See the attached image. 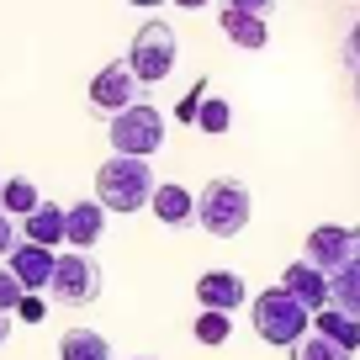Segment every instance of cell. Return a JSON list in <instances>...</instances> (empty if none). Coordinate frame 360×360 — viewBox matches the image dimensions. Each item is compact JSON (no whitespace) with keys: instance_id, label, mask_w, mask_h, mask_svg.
I'll return each instance as SVG.
<instances>
[{"instance_id":"29","label":"cell","mask_w":360,"mask_h":360,"mask_svg":"<svg viewBox=\"0 0 360 360\" xmlns=\"http://www.w3.org/2000/svg\"><path fill=\"white\" fill-rule=\"evenodd\" d=\"M180 11H202V6H212V0H175Z\"/></svg>"},{"instance_id":"9","label":"cell","mask_w":360,"mask_h":360,"mask_svg":"<svg viewBox=\"0 0 360 360\" xmlns=\"http://www.w3.org/2000/svg\"><path fill=\"white\" fill-rule=\"evenodd\" d=\"M249 286L238 270H207L202 281H196V302L212 307V313H233V307H244Z\"/></svg>"},{"instance_id":"22","label":"cell","mask_w":360,"mask_h":360,"mask_svg":"<svg viewBox=\"0 0 360 360\" xmlns=\"http://www.w3.org/2000/svg\"><path fill=\"white\" fill-rule=\"evenodd\" d=\"M228 334H233V318L202 307V318H196V339H202V345H228Z\"/></svg>"},{"instance_id":"30","label":"cell","mask_w":360,"mask_h":360,"mask_svg":"<svg viewBox=\"0 0 360 360\" xmlns=\"http://www.w3.org/2000/svg\"><path fill=\"white\" fill-rule=\"evenodd\" d=\"M11 339V313H0V345Z\"/></svg>"},{"instance_id":"27","label":"cell","mask_w":360,"mask_h":360,"mask_svg":"<svg viewBox=\"0 0 360 360\" xmlns=\"http://www.w3.org/2000/svg\"><path fill=\"white\" fill-rule=\"evenodd\" d=\"M228 11H249V16H270V6L276 0H223Z\"/></svg>"},{"instance_id":"5","label":"cell","mask_w":360,"mask_h":360,"mask_svg":"<svg viewBox=\"0 0 360 360\" xmlns=\"http://www.w3.org/2000/svg\"><path fill=\"white\" fill-rule=\"evenodd\" d=\"M48 297L58 307H90L101 297V265L85 249H69V255L53 259V281H48Z\"/></svg>"},{"instance_id":"10","label":"cell","mask_w":360,"mask_h":360,"mask_svg":"<svg viewBox=\"0 0 360 360\" xmlns=\"http://www.w3.org/2000/svg\"><path fill=\"white\" fill-rule=\"evenodd\" d=\"M53 259H58L53 249L27 244V238H22V244L11 249V259H6V265H11V276L27 286V292H48V281H53Z\"/></svg>"},{"instance_id":"32","label":"cell","mask_w":360,"mask_h":360,"mask_svg":"<svg viewBox=\"0 0 360 360\" xmlns=\"http://www.w3.org/2000/svg\"><path fill=\"white\" fill-rule=\"evenodd\" d=\"M127 6H165V0H127Z\"/></svg>"},{"instance_id":"4","label":"cell","mask_w":360,"mask_h":360,"mask_svg":"<svg viewBox=\"0 0 360 360\" xmlns=\"http://www.w3.org/2000/svg\"><path fill=\"white\" fill-rule=\"evenodd\" d=\"M112 148L117 154H127V159H148V154H159L165 148V112L159 106H148V101H133L127 112H117L112 117Z\"/></svg>"},{"instance_id":"25","label":"cell","mask_w":360,"mask_h":360,"mask_svg":"<svg viewBox=\"0 0 360 360\" xmlns=\"http://www.w3.org/2000/svg\"><path fill=\"white\" fill-rule=\"evenodd\" d=\"M16 318H22V323H43V318H48V302H43L37 292H27L22 302H16Z\"/></svg>"},{"instance_id":"3","label":"cell","mask_w":360,"mask_h":360,"mask_svg":"<svg viewBox=\"0 0 360 360\" xmlns=\"http://www.w3.org/2000/svg\"><path fill=\"white\" fill-rule=\"evenodd\" d=\"M249 318H255V334L265 339V345H281V349H292L297 339L313 328V313H307L297 297H286L281 286L259 292L255 302H249Z\"/></svg>"},{"instance_id":"13","label":"cell","mask_w":360,"mask_h":360,"mask_svg":"<svg viewBox=\"0 0 360 360\" xmlns=\"http://www.w3.org/2000/svg\"><path fill=\"white\" fill-rule=\"evenodd\" d=\"M154 217L165 228H191L196 223V196L186 191V186H175V180H165V186H154Z\"/></svg>"},{"instance_id":"6","label":"cell","mask_w":360,"mask_h":360,"mask_svg":"<svg viewBox=\"0 0 360 360\" xmlns=\"http://www.w3.org/2000/svg\"><path fill=\"white\" fill-rule=\"evenodd\" d=\"M175 58H180V43H175V27H169V22H143L138 37H133V48H127V64H133L138 85H159V79H169Z\"/></svg>"},{"instance_id":"2","label":"cell","mask_w":360,"mask_h":360,"mask_svg":"<svg viewBox=\"0 0 360 360\" xmlns=\"http://www.w3.org/2000/svg\"><path fill=\"white\" fill-rule=\"evenodd\" d=\"M249 212H255L249 186L233 180V175L207 180L202 196H196V223H202V233H212V238H238L249 228Z\"/></svg>"},{"instance_id":"28","label":"cell","mask_w":360,"mask_h":360,"mask_svg":"<svg viewBox=\"0 0 360 360\" xmlns=\"http://www.w3.org/2000/svg\"><path fill=\"white\" fill-rule=\"evenodd\" d=\"M345 64H349V69L360 75V22L349 27V37H345Z\"/></svg>"},{"instance_id":"12","label":"cell","mask_w":360,"mask_h":360,"mask_svg":"<svg viewBox=\"0 0 360 360\" xmlns=\"http://www.w3.org/2000/svg\"><path fill=\"white\" fill-rule=\"evenodd\" d=\"M101 233H106V207L101 202L64 207V244H75V249L90 255V244H101Z\"/></svg>"},{"instance_id":"23","label":"cell","mask_w":360,"mask_h":360,"mask_svg":"<svg viewBox=\"0 0 360 360\" xmlns=\"http://www.w3.org/2000/svg\"><path fill=\"white\" fill-rule=\"evenodd\" d=\"M207 96H212V90H207V79H196V85L186 90V96H180L175 117H180V122H191V127H196V112H202V101H207Z\"/></svg>"},{"instance_id":"26","label":"cell","mask_w":360,"mask_h":360,"mask_svg":"<svg viewBox=\"0 0 360 360\" xmlns=\"http://www.w3.org/2000/svg\"><path fill=\"white\" fill-rule=\"evenodd\" d=\"M16 244H22V238H16V217H11V212H0V259H11Z\"/></svg>"},{"instance_id":"31","label":"cell","mask_w":360,"mask_h":360,"mask_svg":"<svg viewBox=\"0 0 360 360\" xmlns=\"http://www.w3.org/2000/svg\"><path fill=\"white\" fill-rule=\"evenodd\" d=\"M349 249H355V265H360V228H349Z\"/></svg>"},{"instance_id":"7","label":"cell","mask_w":360,"mask_h":360,"mask_svg":"<svg viewBox=\"0 0 360 360\" xmlns=\"http://www.w3.org/2000/svg\"><path fill=\"white\" fill-rule=\"evenodd\" d=\"M133 101H138V75H133V64H127V58L106 64L101 75L90 79V106H96V112L117 117V112H127Z\"/></svg>"},{"instance_id":"21","label":"cell","mask_w":360,"mask_h":360,"mask_svg":"<svg viewBox=\"0 0 360 360\" xmlns=\"http://www.w3.org/2000/svg\"><path fill=\"white\" fill-rule=\"evenodd\" d=\"M196 127H202V133H228V127H233V106H228L223 96H207L202 112H196Z\"/></svg>"},{"instance_id":"24","label":"cell","mask_w":360,"mask_h":360,"mask_svg":"<svg viewBox=\"0 0 360 360\" xmlns=\"http://www.w3.org/2000/svg\"><path fill=\"white\" fill-rule=\"evenodd\" d=\"M27 297V286L11 276V265H0V313H16V302Z\"/></svg>"},{"instance_id":"19","label":"cell","mask_w":360,"mask_h":360,"mask_svg":"<svg viewBox=\"0 0 360 360\" xmlns=\"http://www.w3.org/2000/svg\"><path fill=\"white\" fill-rule=\"evenodd\" d=\"M37 202H43V196H37V186L27 175H11V180H6V191H0V212H11V217H27Z\"/></svg>"},{"instance_id":"14","label":"cell","mask_w":360,"mask_h":360,"mask_svg":"<svg viewBox=\"0 0 360 360\" xmlns=\"http://www.w3.org/2000/svg\"><path fill=\"white\" fill-rule=\"evenodd\" d=\"M22 238H27V244H43V249L64 244V207H53V202H37L32 212L22 217Z\"/></svg>"},{"instance_id":"8","label":"cell","mask_w":360,"mask_h":360,"mask_svg":"<svg viewBox=\"0 0 360 360\" xmlns=\"http://www.w3.org/2000/svg\"><path fill=\"white\" fill-rule=\"evenodd\" d=\"M302 259H307L313 270H323V276H334V270L355 265V249H349V228H334V223L313 228V233H307V244H302Z\"/></svg>"},{"instance_id":"15","label":"cell","mask_w":360,"mask_h":360,"mask_svg":"<svg viewBox=\"0 0 360 360\" xmlns=\"http://www.w3.org/2000/svg\"><path fill=\"white\" fill-rule=\"evenodd\" d=\"M223 32H228V43L233 48H249V53H259V48L270 43V27H265V16H249V11H228L223 6Z\"/></svg>"},{"instance_id":"18","label":"cell","mask_w":360,"mask_h":360,"mask_svg":"<svg viewBox=\"0 0 360 360\" xmlns=\"http://www.w3.org/2000/svg\"><path fill=\"white\" fill-rule=\"evenodd\" d=\"M328 307L360 318V265H345V270H334V276H328Z\"/></svg>"},{"instance_id":"16","label":"cell","mask_w":360,"mask_h":360,"mask_svg":"<svg viewBox=\"0 0 360 360\" xmlns=\"http://www.w3.org/2000/svg\"><path fill=\"white\" fill-rule=\"evenodd\" d=\"M313 328H318V334L328 339V345L349 349V355H355V349H360V318L339 313V307H323V313H313Z\"/></svg>"},{"instance_id":"20","label":"cell","mask_w":360,"mask_h":360,"mask_svg":"<svg viewBox=\"0 0 360 360\" xmlns=\"http://www.w3.org/2000/svg\"><path fill=\"white\" fill-rule=\"evenodd\" d=\"M292 360H349V349L328 345L323 334H302V339L292 345Z\"/></svg>"},{"instance_id":"11","label":"cell","mask_w":360,"mask_h":360,"mask_svg":"<svg viewBox=\"0 0 360 360\" xmlns=\"http://www.w3.org/2000/svg\"><path fill=\"white\" fill-rule=\"evenodd\" d=\"M281 292H286V297H297L307 313H323V307H328V276H323V270H313L307 259H297V265H286Z\"/></svg>"},{"instance_id":"17","label":"cell","mask_w":360,"mask_h":360,"mask_svg":"<svg viewBox=\"0 0 360 360\" xmlns=\"http://www.w3.org/2000/svg\"><path fill=\"white\" fill-rule=\"evenodd\" d=\"M58 360H112V345L96 328H69L58 339Z\"/></svg>"},{"instance_id":"1","label":"cell","mask_w":360,"mask_h":360,"mask_svg":"<svg viewBox=\"0 0 360 360\" xmlns=\"http://www.w3.org/2000/svg\"><path fill=\"white\" fill-rule=\"evenodd\" d=\"M154 165L148 159H106L101 169H96V202L106 207V212H138V207L154 202Z\"/></svg>"},{"instance_id":"33","label":"cell","mask_w":360,"mask_h":360,"mask_svg":"<svg viewBox=\"0 0 360 360\" xmlns=\"http://www.w3.org/2000/svg\"><path fill=\"white\" fill-rule=\"evenodd\" d=\"M355 101H360V75H355Z\"/></svg>"},{"instance_id":"34","label":"cell","mask_w":360,"mask_h":360,"mask_svg":"<svg viewBox=\"0 0 360 360\" xmlns=\"http://www.w3.org/2000/svg\"><path fill=\"white\" fill-rule=\"evenodd\" d=\"M0 191H6V180H0Z\"/></svg>"}]
</instances>
